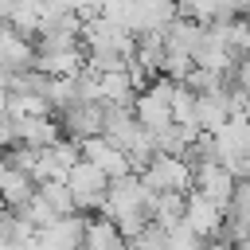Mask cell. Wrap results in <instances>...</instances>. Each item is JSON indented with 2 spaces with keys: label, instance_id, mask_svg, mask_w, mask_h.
Instances as JSON below:
<instances>
[{
  "label": "cell",
  "instance_id": "obj_11",
  "mask_svg": "<svg viewBox=\"0 0 250 250\" xmlns=\"http://www.w3.org/2000/svg\"><path fill=\"white\" fill-rule=\"evenodd\" d=\"M62 137L55 113H39V117H16V141L31 145V148H47Z\"/></svg>",
  "mask_w": 250,
  "mask_h": 250
},
{
  "label": "cell",
  "instance_id": "obj_15",
  "mask_svg": "<svg viewBox=\"0 0 250 250\" xmlns=\"http://www.w3.org/2000/svg\"><path fill=\"white\" fill-rule=\"evenodd\" d=\"M215 145H219V160L227 152H250V133H246V117H227L215 129Z\"/></svg>",
  "mask_w": 250,
  "mask_h": 250
},
{
  "label": "cell",
  "instance_id": "obj_13",
  "mask_svg": "<svg viewBox=\"0 0 250 250\" xmlns=\"http://www.w3.org/2000/svg\"><path fill=\"white\" fill-rule=\"evenodd\" d=\"M31 191H35V180L0 156V199H4V207H12V211L23 207L31 199Z\"/></svg>",
  "mask_w": 250,
  "mask_h": 250
},
{
  "label": "cell",
  "instance_id": "obj_19",
  "mask_svg": "<svg viewBox=\"0 0 250 250\" xmlns=\"http://www.w3.org/2000/svg\"><path fill=\"white\" fill-rule=\"evenodd\" d=\"M199 250H227V242H223V238H203Z\"/></svg>",
  "mask_w": 250,
  "mask_h": 250
},
{
  "label": "cell",
  "instance_id": "obj_12",
  "mask_svg": "<svg viewBox=\"0 0 250 250\" xmlns=\"http://www.w3.org/2000/svg\"><path fill=\"white\" fill-rule=\"evenodd\" d=\"M184 195H188V191H145V211H148V219H152L160 230L176 227V223L184 219Z\"/></svg>",
  "mask_w": 250,
  "mask_h": 250
},
{
  "label": "cell",
  "instance_id": "obj_9",
  "mask_svg": "<svg viewBox=\"0 0 250 250\" xmlns=\"http://www.w3.org/2000/svg\"><path fill=\"white\" fill-rule=\"evenodd\" d=\"M78 250H125V238H121V230L113 227V219L90 211L86 223H82V246H78Z\"/></svg>",
  "mask_w": 250,
  "mask_h": 250
},
{
  "label": "cell",
  "instance_id": "obj_16",
  "mask_svg": "<svg viewBox=\"0 0 250 250\" xmlns=\"http://www.w3.org/2000/svg\"><path fill=\"white\" fill-rule=\"evenodd\" d=\"M35 191H39V195L55 207V215H70V211H74V199H70V188H66V180H62V176L35 184Z\"/></svg>",
  "mask_w": 250,
  "mask_h": 250
},
{
  "label": "cell",
  "instance_id": "obj_3",
  "mask_svg": "<svg viewBox=\"0 0 250 250\" xmlns=\"http://www.w3.org/2000/svg\"><path fill=\"white\" fill-rule=\"evenodd\" d=\"M78 156H82V160H90L105 180H113V176H125V172H129V156H125V148H117V145H113V141H105L102 133L82 137V141H78Z\"/></svg>",
  "mask_w": 250,
  "mask_h": 250
},
{
  "label": "cell",
  "instance_id": "obj_18",
  "mask_svg": "<svg viewBox=\"0 0 250 250\" xmlns=\"http://www.w3.org/2000/svg\"><path fill=\"white\" fill-rule=\"evenodd\" d=\"M191 66H195V62H191L188 51H176V47H164V51H160V74H164V78L184 82V74H188Z\"/></svg>",
  "mask_w": 250,
  "mask_h": 250
},
{
  "label": "cell",
  "instance_id": "obj_10",
  "mask_svg": "<svg viewBox=\"0 0 250 250\" xmlns=\"http://www.w3.org/2000/svg\"><path fill=\"white\" fill-rule=\"evenodd\" d=\"M227 117H230V109H227V86H223V90H211V94H195V102H191V121H195V129L215 133Z\"/></svg>",
  "mask_w": 250,
  "mask_h": 250
},
{
  "label": "cell",
  "instance_id": "obj_21",
  "mask_svg": "<svg viewBox=\"0 0 250 250\" xmlns=\"http://www.w3.org/2000/svg\"><path fill=\"white\" fill-rule=\"evenodd\" d=\"M0 211H4V199H0Z\"/></svg>",
  "mask_w": 250,
  "mask_h": 250
},
{
  "label": "cell",
  "instance_id": "obj_17",
  "mask_svg": "<svg viewBox=\"0 0 250 250\" xmlns=\"http://www.w3.org/2000/svg\"><path fill=\"white\" fill-rule=\"evenodd\" d=\"M16 215H20L23 223H31L35 230H39V227H47L51 219H59V215H55V207H51V203H47L39 191H31V199H27L23 207H16Z\"/></svg>",
  "mask_w": 250,
  "mask_h": 250
},
{
  "label": "cell",
  "instance_id": "obj_8",
  "mask_svg": "<svg viewBox=\"0 0 250 250\" xmlns=\"http://www.w3.org/2000/svg\"><path fill=\"white\" fill-rule=\"evenodd\" d=\"M35 59V43L20 31H12L8 23H0V74L8 70H27Z\"/></svg>",
  "mask_w": 250,
  "mask_h": 250
},
{
  "label": "cell",
  "instance_id": "obj_1",
  "mask_svg": "<svg viewBox=\"0 0 250 250\" xmlns=\"http://www.w3.org/2000/svg\"><path fill=\"white\" fill-rule=\"evenodd\" d=\"M145 191H191V164L184 156L152 152V160L137 172Z\"/></svg>",
  "mask_w": 250,
  "mask_h": 250
},
{
  "label": "cell",
  "instance_id": "obj_6",
  "mask_svg": "<svg viewBox=\"0 0 250 250\" xmlns=\"http://www.w3.org/2000/svg\"><path fill=\"white\" fill-rule=\"evenodd\" d=\"M82 62H86V51H82V43H62V47H35V59H31V66H35V70H43V74H74Z\"/></svg>",
  "mask_w": 250,
  "mask_h": 250
},
{
  "label": "cell",
  "instance_id": "obj_14",
  "mask_svg": "<svg viewBox=\"0 0 250 250\" xmlns=\"http://www.w3.org/2000/svg\"><path fill=\"white\" fill-rule=\"evenodd\" d=\"M98 102H105V105H129L133 102V86H129L125 70H98Z\"/></svg>",
  "mask_w": 250,
  "mask_h": 250
},
{
  "label": "cell",
  "instance_id": "obj_2",
  "mask_svg": "<svg viewBox=\"0 0 250 250\" xmlns=\"http://www.w3.org/2000/svg\"><path fill=\"white\" fill-rule=\"evenodd\" d=\"M62 180H66V188H70V199H74V211H82V215H90V211H98V203H102V195H105V176L90 164V160H74L66 172H62Z\"/></svg>",
  "mask_w": 250,
  "mask_h": 250
},
{
  "label": "cell",
  "instance_id": "obj_7",
  "mask_svg": "<svg viewBox=\"0 0 250 250\" xmlns=\"http://www.w3.org/2000/svg\"><path fill=\"white\" fill-rule=\"evenodd\" d=\"M191 188L215 203H227L230 188H234V176L219 164V160H203V164H191Z\"/></svg>",
  "mask_w": 250,
  "mask_h": 250
},
{
  "label": "cell",
  "instance_id": "obj_5",
  "mask_svg": "<svg viewBox=\"0 0 250 250\" xmlns=\"http://www.w3.org/2000/svg\"><path fill=\"white\" fill-rule=\"evenodd\" d=\"M55 121H59L62 137L82 141V137H90V133L102 129V102H82V98H74L70 105H62V109L55 113Z\"/></svg>",
  "mask_w": 250,
  "mask_h": 250
},
{
  "label": "cell",
  "instance_id": "obj_4",
  "mask_svg": "<svg viewBox=\"0 0 250 250\" xmlns=\"http://www.w3.org/2000/svg\"><path fill=\"white\" fill-rule=\"evenodd\" d=\"M188 230H195L199 238H219V227H223V203L199 195L195 188L184 195V219H180Z\"/></svg>",
  "mask_w": 250,
  "mask_h": 250
},
{
  "label": "cell",
  "instance_id": "obj_20",
  "mask_svg": "<svg viewBox=\"0 0 250 250\" xmlns=\"http://www.w3.org/2000/svg\"><path fill=\"white\" fill-rule=\"evenodd\" d=\"M227 250H250V246H246V242H230Z\"/></svg>",
  "mask_w": 250,
  "mask_h": 250
}]
</instances>
